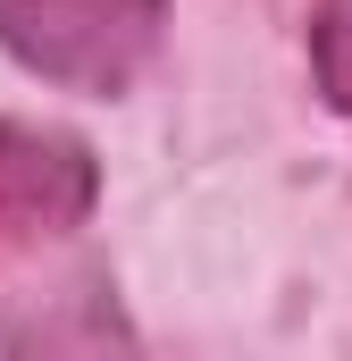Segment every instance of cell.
<instances>
[{"mask_svg": "<svg viewBox=\"0 0 352 361\" xmlns=\"http://www.w3.org/2000/svg\"><path fill=\"white\" fill-rule=\"evenodd\" d=\"M101 202V160L68 126L0 118V252H34L68 227H84Z\"/></svg>", "mask_w": 352, "mask_h": 361, "instance_id": "2", "label": "cell"}, {"mask_svg": "<svg viewBox=\"0 0 352 361\" xmlns=\"http://www.w3.org/2000/svg\"><path fill=\"white\" fill-rule=\"evenodd\" d=\"M160 34V0H0V42L76 92H126Z\"/></svg>", "mask_w": 352, "mask_h": 361, "instance_id": "1", "label": "cell"}, {"mask_svg": "<svg viewBox=\"0 0 352 361\" xmlns=\"http://www.w3.org/2000/svg\"><path fill=\"white\" fill-rule=\"evenodd\" d=\"M0 353L8 361H151L134 319L118 311L109 277H51V286H25L17 302H0Z\"/></svg>", "mask_w": 352, "mask_h": 361, "instance_id": "3", "label": "cell"}, {"mask_svg": "<svg viewBox=\"0 0 352 361\" xmlns=\"http://www.w3.org/2000/svg\"><path fill=\"white\" fill-rule=\"evenodd\" d=\"M310 76L327 109H352V0H310Z\"/></svg>", "mask_w": 352, "mask_h": 361, "instance_id": "4", "label": "cell"}]
</instances>
